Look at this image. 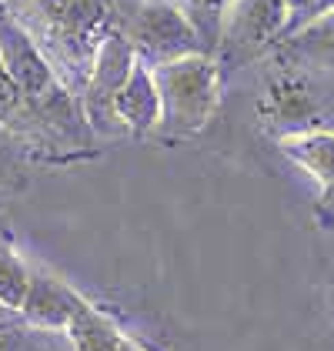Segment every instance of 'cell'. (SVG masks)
<instances>
[{"label": "cell", "instance_id": "6da1fadb", "mask_svg": "<svg viewBox=\"0 0 334 351\" xmlns=\"http://www.w3.org/2000/svg\"><path fill=\"white\" fill-rule=\"evenodd\" d=\"M0 10L27 30L60 84L81 97L97 51L114 30V0H7Z\"/></svg>", "mask_w": 334, "mask_h": 351}, {"label": "cell", "instance_id": "7a4b0ae2", "mask_svg": "<svg viewBox=\"0 0 334 351\" xmlns=\"http://www.w3.org/2000/svg\"><path fill=\"white\" fill-rule=\"evenodd\" d=\"M161 94V137H191L207 128L221 101V67L211 54L177 57L151 67Z\"/></svg>", "mask_w": 334, "mask_h": 351}, {"label": "cell", "instance_id": "3957f363", "mask_svg": "<svg viewBox=\"0 0 334 351\" xmlns=\"http://www.w3.org/2000/svg\"><path fill=\"white\" fill-rule=\"evenodd\" d=\"M114 30L124 34L138 60L147 67L207 54L194 24L174 0H114Z\"/></svg>", "mask_w": 334, "mask_h": 351}, {"label": "cell", "instance_id": "277c9868", "mask_svg": "<svg viewBox=\"0 0 334 351\" xmlns=\"http://www.w3.org/2000/svg\"><path fill=\"white\" fill-rule=\"evenodd\" d=\"M287 27V0H231L221 17L214 60L224 71H241L271 54Z\"/></svg>", "mask_w": 334, "mask_h": 351}, {"label": "cell", "instance_id": "5b68a950", "mask_svg": "<svg viewBox=\"0 0 334 351\" xmlns=\"http://www.w3.org/2000/svg\"><path fill=\"white\" fill-rule=\"evenodd\" d=\"M138 64V54L134 47L124 40L120 30H111L97 51V60L90 67V77L84 84L81 90V108H84V117H87V128L94 134H104V137H117V134H127L117 110H114V101L120 94L124 81L131 77Z\"/></svg>", "mask_w": 334, "mask_h": 351}, {"label": "cell", "instance_id": "8992f818", "mask_svg": "<svg viewBox=\"0 0 334 351\" xmlns=\"http://www.w3.org/2000/svg\"><path fill=\"white\" fill-rule=\"evenodd\" d=\"M87 298L81 291H74L67 281H60L57 274L40 268H30V285L27 295H24V304H21V322L30 324V328H40V331H67L70 318L77 315Z\"/></svg>", "mask_w": 334, "mask_h": 351}, {"label": "cell", "instance_id": "52a82bcc", "mask_svg": "<svg viewBox=\"0 0 334 351\" xmlns=\"http://www.w3.org/2000/svg\"><path fill=\"white\" fill-rule=\"evenodd\" d=\"M0 128H7L14 137H21L27 147H44V151L67 147L47 128V121L37 114V108L27 101V94L17 87V81L10 77L3 60H0ZM67 151H74V147H67Z\"/></svg>", "mask_w": 334, "mask_h": 351}, {"label": "cell", "instance_id": "ba28073f", "mask_svg": "<svg viewBox=\"0 0 334 351\" xmlns=\"http://www.w3.org/2000/svg\"><path fill=\"white\" fill-rule=\"evenodd\" d=\"M274 60L334 81V10L324 14L321 21L301 27L298 34L284 37L274 47Z\"/></svg>", "mask_w": 334, "mask_h": 351}, {"label": "cell", "instance_id": "9c48e42d", "mask_svg": "<svg viewBox=\"0 0 334 351\" xmlns=\"http://www.w3.org/2000/svg\"><path fill=\"white\" fill-rule=\"evenodd\" d=\"M114 110L124 124L127 134H157V124H161V94H157V84H154V74L147 64H134L131 77L124 81L117 101H114Z\"/></svg>", "mask_w": 334, "mask_h": 351}, {"label": "cell", "instance_id": "30bf717a", "mask_svg": "<svg viewBox=\"0 0 334 351\" xmlns=\"http://www.w3.org/2000/svg\"><path fill=\"white\" fill-rule=\"evenodd\" d=\"M67 341L74 351H147L138 338H131L120 324L114 322L107 311H101L97 304L84 301L77 315L67 324Z\"/></svg>", "mask_w": 334, "mask_h": 351}, {"label": "cell", "instance_id": "8fae6325", "mask_svg": "<svg viewBox=\"0 0 334 351\" xmlns=\"http://www.w3.org/2000/svg\"><path fill=\"white\" fill-rule=\"evenodd\" d=\"M281 151L294 164H301L314 181L324 188L334 184V131H307V134H291L278 141Z\"/></svg>", "mask_w": 334, "mask_h": 351}, {"label": "cell", "instance_id": "7c38bea8", "mask_svg": "<svg viewBox=\"0 0 334 351\" xmlns=\"http://www.w3.org/2000/svg\"><path fill=\"white\" fill-rule=\"evenodd\" d=\"M27 285H30V265L21 258V251L14 247V238L0 224V301L10 311H21Z\"/></svg>", "mask_w": 334, "mask_h": 351}, {"label": "cell", "instance_id": "4fadbf2b", "mask_svg": "<svg viewBox=\"0 0 334 351\" xmlns=\"http://www.w3.org/2000/svg\"><path fill=\"white\" fill-rule=\"evenodd\" d=\"M331 10H334V0H287V27H284V37H291V34H298L307 24L321 21Z\"/></svg>", "mask_w": 334, "mask_h": 351}, {"label": "cell", "instance_id": "5bb4252c", "mask_svg": "<svg viewBox=\"0 0 334 351\" xmlns=\"http://www.w3.org/2000/svg\"><path fill=\"white\" fill-rule=\"evenodd\" d=\"M314 217H318V224H324L328 231L334 228V184L331 188H324L321 201H318V208H314Z\"/></svg>", "mask_w": 334, "mask_h": 351}, {"label": "cell", "instance_id": "9a60e30c", "mask_svg": "<svg viewBox=\"0 0 334 351\" xmlns=\"http://www.w3.org/2000/svg\"><path fill=\"white\" fill-rule=\"evenodd\" d=\"M14 318H21V315H17V311H10V308L0 301V322H14Z\"/></svg>", "mask_w": 334, "mask_h": 351}, {"label": "cell", "instance_id": "2e32d148", "mask_svg": "<svg viewBox=\"0 0 334 351\" xmlns=\"http://www.w3.org/2000/svg\"><path fill=\"white\" fill-rule=\"evenodd\" d=\"M3 3H7V0H3Z\"/></svg>", "mask_w": 334, "mask_h": 351}]
</instances>
